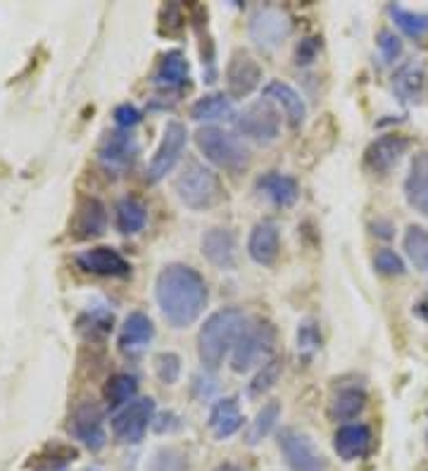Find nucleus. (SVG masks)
Here are the masks:
<instances>
[{"mask_svg": "<svg viewBox=\"0 0 428 471\" xmlns=\"http://www.w3.org/2000/svg\"><path fill=\"white\" fill-rule=\"evenodd\" d=\"M208 283L202 274L189 264H167L155 279V300L159 312L174 329L196 324L208 307Z\"/></svg>", "mask_w": 428, "mask_h": 471, "instance_id": "1", "label": "nucleus"}, {"mask_svg": "<svg viewBox=\"0 0 428 471\" xmlns=\"http://www.w3.org/2000/svg\"><path fill=\"white\" fill-rule=\"evenodd\" d=\"M245 326H248V319L239 307H224L209 314L198 331V357L202 367L209 372L219 369L229 353L236 348Z\"/></svg>", "mask_w": 428, "mask_h": 471, "instance_id": "2", "label": "nucleus"}, {"mask_svg": "<svg viewBox=\"0 0 428 471\" xmlns=\"http://www.w3.org/2000/svg\"><path fill=\"white\" fill-rule=\"evenodd\" d=\"M174 193L186 208L198 210V212L217 208L224 200V186H221L219 177L198 159H189L184 169L178 171L174 179Z\"/></svg>", "mask_w": 428, "mask_h": 471, "instance_id": "3", "label": "nucleus"}, {"mask_svg": "<svg viewBox=\"0 0 428 471\" xmlns=\"http://www.w3.org/2000/svg\"><path fill=\"white\" fill-rule=\"evenodd\" d=\"M196 146L205 159H209L214 167L224 171H239L248 169L250 165V150L240 141L239 136L227 131L221 127H200L196 131Z\"/></svg>", "mask_w": 428, "mask_h": 471, "instance_id": "4", "label": "nucleus"}, {"mask_svg": "<svg viewBox=\"0 0 428 471\" xmlns=\"http://www.w3.org/2000/svg\"><path fill=\"white\" fill-rule=\"evenodd\" d=\"M276 326L267 319H257L240 333L239 343L231 353V369L236 374L250 372L252 367H262V362L274 353Z\"/></svg>", "mask_w": 428, "mask_h": 471, "instance_id": "5", "label": "nucleus"}, {"mask_svg": "<svg viewBox=\"0 0 428 471\" xmlns=\"http://www.w3.org/2000/svg\"><path fill=\"white\" fill-rule=\"evenodd\" d=\"M236 131L260 146H270L281 134V110L270 98H260L243 108L233 119Z\"/></svg>", "mask_w": 428, "mask_h": 471, "instance_id": "6", "label": "nucleus"}, {"mask_svg": "<svg viewBox=\"0 0 428 471\" xmlns=\"http://www.w3.org/2000/svg\"><path fill=\"white\" fill-rule=\"evenodd\" d=\"M248 34L257 48L276 50L293 34V17L279 5L257 7L248 22Z\"/></svg>", "mask_w": 428, "mask_h": 471, "instance_id": "7", "label": "nucleus"}, {"mask_svg": "<svg viewBox=\"0 0 428 471\" xmlns=\"http://www.w3.org/2000/svg\"><path fill=\"white\" fill-rule=\"evenodd\" d=\"M186 141H189V131L186 124L171 119L167 122L165 131H162V141H159L158 150H155L150 165H148V184H159L167 174L174 171L178 165V159L186 150Z\"/></svg>", "mask_w": 428, "mask_h": 471, "instance_id": "8", "label": "nucleus"}, {"mask_svg": "<svg viewBox=\"0 0 428 471\" xmlns=\"http://www.w3.org/2000/svg\"><path fill=\"white\" fill-rule=\"evenodd\" d=\"M279 447L290 471H329L324 455L319 453L312 438L300 428H281Z\"/></svg>", "mask_w": 428, "mask_h": 471, "instance_id": "9", "label": "nucleus"}, {"mask_svg": "<svg viewBox=\"0 0 428 471\" xmlns=\"http://www.w3.org/2000/svg\"><path fill=\"white\" fill-rule=\"evenodd\" d=\"M155 422V400L141 398L128 403L127 407L112 416V434L124 445H138L146 435L148 426Z\"/></svg>", "mask_w": 428, "mask_h": 471, "instance_id": "10", "label": "nucleus"}, {"mask_svg": "<svg viewBox=\"0 0 428 471\" xmlns=\"http://www.w3.org/2000/svg\"><path fill=\"white\" fill-rule=\"evenodd\" d=\"M69 434L79 443H84L91 453L103 450L107 443V434H105V416L96 403H81L76 410L72 412L69 419Z\"/></svg>", "mask_w": 428, "mask_h": 471, "instance_id": "11", "label": "nucleus"}, {"mask_svg": "<svg viewBox=\"0 0 428 471\" xmlns=\"http://www.w3.org/2000/svg\"><path fill=\"white\" fill-rule=\"evenodd\" d=\"M227 88L229 98H248L257 86L262 84V67L260 62L245 53V50H236L227 62Z\"/></svg>", "mask_w": 428, "mask_h": 471, "instance_id": "12", "label": "nucleus"}, {"mask_svg": "<svg viewBox=\"0 0 428 471\" xmlns=\"http://www.w3.org/2000/svg\"><path fill=\"white\" fill-rule=\"evenodd\" d=\"M138 155V143L131 136L128 128H117L105 136L103 146H100V162L105 169L112 174H122V171L131 169Z\"/></svg>", "mask_w": 428, "mask_h": 471, "instance_id": "13", "label": "nucleus"}, {"mask_svg": "<svg viewBox=\"0 0 428 471\" xmlns=\"http://www.w3.org/2000/svg\"><path fill=\"white\" fill-rule=\"evenodd\" d=\"M76 264H79V270L88 271L93 276H105V279H127V276H131V264L124 260L122 252L107 248V245L79 252Z\"/></svg>", "mask_w": 428, "mask_h": 471, "instance_id": "14", "label": "nucleus"}, {"mask_svg": "<svg viewBox=\"0 0 428 471\" xmlns=\"http://www.w3.org/2000/svg\"><path fill=\"white\" fill-rule=\"evenodd\" d=\"M410 150V138L400 134H385L372 143L364 153V165L373 174H388Z\"/></svg>", "mask_w": 428, "mask_h": 471, "instance_id": "15", "label": "nucleus"}, {"mask_svg": "<svg viewBox=\"0 0 428 471\" xmlns=\"http://www.w3.org/2000/svg\"><path fill=\"white\" fill-rule=\"evenodd\" d=\"M107 229V210L98 198H81L72 217V236L76 241H88L103 236Z\"/></svg>", "mask_w": 428, "mask_h": 471, "instance_id": "16", "label": "nucleus"}, {"mask_svg": "<svg viewBox=\"0 0 428 471\" xmlns=\"http://www.w3.org/2000/svg\"><path fill=\"white\" fill-rule=\"evenodd\" d=\"M372 428L364 424H345L333 435V450L342 462H357L372 453Z\"/></svg>", "mask_w": 428, "mask_h": 471, "instance_id": "17", "label": "nucleus"}, {"mask_svg": "<svg viewBox=\"0 0 428 471\" xmlns=\"http://www.w3.org/2000/svg\"><path fill=\"white\" fill-rule=\"evenodd\" d=\"M202 257L217 270H233L236 267V239L233 233L224 227H212L202 236Z\"/></svg>", "mask_w": 428, "mask_h": 471, "instance_id": "18", "label": "nucleus"}, {"mask_svg": "<svg viewBox=\"0 0 428 471\" xmlns=\"http://www.w3.org/2000/svg\"><path fill=\"white\" fill-rule=\"evenodd\" d=\"M279 251H281L279 227L270 220L257 221L250 236H248V255H250L252 262L271 267L276 262V257H279Z\"/></svg>", "mask_w": 428, "mask_h": 471, "instance_id": "19", "label": "nucleus"}, {"mask_svg": "<svg viewBox=\"0 0 428 471\" xmlns=\"http://www.w3.org/2000/svg\"><path fill=\"white\" fill-rule=\"evenodd\" d=\"M264 98H270L271 103H276L286 115L288 124L293 128H300L307 119V103L305 98L295 91L293 86L286 84L281 79H274L264 86Z\"/></svg>", "mask_w": 428, "mask_h": 471, "instance_id": "20", "label": "nucleus"}, {"mask_svg": "<svg viewBox=\"0 0 428 471\" xmlns=\"http://www.w3.org/2000/svg\"><path fill=\"white\" fill-rule=\"evenodd\" d=\"M404 198L410 208L428 220V150L416 153L410 162V171L404 179Z\"/></svg>", "mask_w": 428, "mask_h": 471, "instance_id": "21", "label": "nucleus"}, {"mask_svg": "<svg viewBox=\"0 0 428 471\" xmlns=\"http://www.w3.org/2000/svg\"><path fill=\"white\" fill-rule=\"evenodd\" d=\"M255 189L262 193L276 208H293L300 198V186L293 177L281 174V171H264L257 177Z\"/></svg>", "mask_w": 428, "mask_h": 471, "instance_id": "22", "label": "nucleus"}, {"mask_svg": "<svg viewBox=\"0 0 428 471\" xmlns=\"http://www.w3.org/2000/svg\"><path fill=\"white\" fill-rule=\"evenodd\" d=\"M155 326L150 317L143 312H131L124 319L122 331H119V350L127 355H138L153 343Z\"/></svg>", "mask_w": 428, "mask_h": 471, "instance_id": "23", "label": "nucleus"}, {"mask_svg": "<svg viewBox=\"0 0 428 471\" xmlns=\"http://www.w3.org/2000/svg\"><path fill=\"white\" fill-rule=\"evenodd\" d=\"M243 412H240L239 398H221L214 403L209 412V431L217 441H227L233 434H239L243 428Z\"/></svg>", "mask_w": 428, "mask_h": 471, "instance_id": "24", "label": "nucleus"}, {"mask_svg": "<svg viewBox=\"0 0 428 471\" xmlns=\"http://www.w3.org/2000/svg\"><path fill=\"white\" fill-rule=\"evenodd\" d=\"M426 84V69L422 60H407L392 74V91L403 103H419Z\"/></svg>", "mask_w": 428, "mask_h": 471, "instance_id": "25", "label": "nucleus"}, {"mask_svg": "<svg viewBox=\"0 0 428 471\" xmlns=\"http://www.w3.org/2000/svg\"><path fill=\"white\" fill-rule=\"evenodd\" d=\"M190 119L205 122V127H212V122H233L236 119V108L231 98L224 93H208L193 103L190 108Z\"/></svg>", "mask_w": 428, "mask_h": 471, "instance_id": "26", "label": "nucleus"}, {"mask_svg": "<svg viewBox=\"0 0 428 471\" xmlns=\"http://www.w3.org/2000/svg\"><path fill=\"white\" fill-rule=\"evenodd\" d=\"M190 79V67L189 60L181 50H169L162 56L158 65V72H155V84L159 88H167V91H178L189 86Z\"/></svg>", "mask_w": 428, "mask_h": 471, "instance_id": "27", "label": "nucleus"}, {"mask_svg": "<svg viewBox=\"0 0 428 471\" xmlns=\"http://www.w3.org/2000/svg\"><path fill=\"white\" fill-rule=\"evenodd\" d=\"M193 29L198 34V46H200L202 69H205V81L214 84L217 81V53H214L212 34L208 29V10L202 5L193 7Z\"/></svg>", "mask_w": 428, "mask_h": 471, "instance_id": "28", "label": "nucleus"}, {"mask_svg": "<svg viewBox=\"0 0 428 471\" xmlns=\"http://www.w3.org/2000/svg\"><path fill=\"white\" fill-rule=\"evenodd\" d=\"M115 224L124 236L141 233L148 224V208L138 198H122L115 208Z\"/></svg>", "mask_w": 428, "mask_h": 471, "instance_id": "29", "label": "nucleus"}, {"mask_svg": "<svg viewBox=\"0 0 428 471\" xmlns=\"http://www.w3.org/2000/svg\"><path fill=\"white\" fill-rule=\"evenodd\" d=\"M279 416H281V403L279 400H271V403L264 404L262 410L255 415V419L248 424V428H245V443L248 445H260L276 428Z\"/></svg>", "mask_w": 428, "mask_h": 471, "instance_id": "30", "label": "nucleus"}, {"mask_svg": "<svg viewBox=\"0 0 428 471\" xmlns=\"http://www.w3.org/2000/svg\"><path fill=\"white\" fill-rule=\"evenodd\" d=\"M136 393H138V381L131 374H115L105 384L103 395L110 410H119V407H127L128 403H134Z\"/></svg>", "mask_w": 428, "mask_h": 471, "instance_id": "31", "label": "nucleus"}, {"mask_svg": "<svg viewBox=\"0 0 428 471\" xmlns=\"http://www.w3.org/2000/svg\"><path fill=\"white\" fill-rule=\"evenodd\" d=\"M403 248L410 257V262L414 264V270H419L422 274H428V229L419 227V224H412L404 231Z\"/></svg>", "mask_w": 428, "mask_h": 471, "instance_id": "32", "label": "nucleus"}, {"mask_svg": "<svg viewBox=\"0 0 428 471\" xmlns=\"http://www.w3.org/2000/svg\"><path fill=\"white\" fill-rule=\"evenodd\" d=\"M367 404V395L360 388H345L333 398V404H331V415L338 422H352L355 416L362 415Z\"/></svg>", "mask_w": 428, "mask_h": 471, "instance_id": "33", "label": "nucleus"}, {"mask_svg": "<svg viewBox=\"0 0 428 471\" xmlns=\"http://www.w3.org/2000/svg\"><path fill=\"white\" fill-rule=\"evenodd\" d=\"M388 13H391L392 22L410 38H423L428 34V13H416L403 5H391Z\"/></svg>", "mask_w": 428, "mask_h": 471, "instance_id": "34", "label": "nucleus"}, {"mask_svg": "<svg viewBox=\"0 0 428 471\" xmlns=\"http://www.w3.org/2000/svg\"><path fill=\"white\" fill-rule=\"evenodd\" d=\"M281 372L283 362L279 360V357H271L270 362H264L262 367H260V372L255 374V379L248 384V395H250V398H262L264 393H270L271 388H274L279 376H281Z\"/></svg>", "mask_w": 428, "mask_h": 471, "instance_id": "35", "label": "nucleus"}, {"mask_svg": "<svg viewBox=\"0 0 428 471\" xmlns=\"http://www.w3.org/2000/svg\"><path fill=\"white\" fill-rule=\"evenodd\" d=\"M148 471H189V459L177 447H159L148 462Z\"/></svg>", "mask_w": 428, "mask_h": 471, "instance_id": "36", "label": "nucleus"}, {"mask_svg": "<svg viewBox=\"0 0 428 471\" xmlns=\"http://www.w3.org/2000/svg\"><path fill=\"white\" fill-rule=\"evenodd\" d=\"M321 348V331L314 319H305L302 324L298 326V353L305 360H312L314 353H319Z\"/></svg>", "mask_w": 428, "mask_h": 471, "instance_id": "37", "label": "nucleus"}, {"mask_svg": "<svg viewBox=\"0 0 428 471\" xmlns=\"http://www.w3.org/2000/svg\"><path fill=\"white\" fill-rule=\"evenodd\" d=\"M155 376H158L162 384L174 385L181 379V357L177 353H159L153 360Z\"/></svg>", "mask_w": 428, "mask_h": 471, "instance_id": "38", "label": "nucleus"}, {"mask_svg": "<svg viewBox=\"0 0 428 471\" xmlns=\"http://www.w3.org/2000/svg\"><path fill=\"white\" fill-rule=\"evenodd\" d=\"M159 29L167 36H178L186 29V13L184 7L177 3H169L159 10Z\"/></svg>", "mask_w": 428, "mask_h": 471, "instance_id": "39", "label": "nucleus"}, {"mask_svg": "<svg viewBox=\"0 0 428 471\" xmlns=\"http://www.w3.org/2000/svg\"><path fill=\"white\" fill-rule=\"evenodd\" d=\"M112 322H115L112 312H107V310H93V312H86L79 319V329L86 331V333H91V336H105V333L112 331Z\"/></svg>", "mask_w": 428, "mask_h": 471, "instance_id": "40", "label": "nucleus"}, {"mask_svg": "<svg viewBox=\"0 0 428 471\" xmlns=\"http://www.w3.org/2000/svg\"><path fill=\"white\" fill-rule=\"evenodd\" d=\"M373 267L383 276H404V271H407L403 257L395 251H391V248H381V251L373 255Z\"/></svg>", "mask_w": 428, "mask_h": 471, "instance_id": "41", "label": "nucleus"}, {"mask_svg": "<svg viewBox=\"0 0 428 471\" xmlns=\"http://www.w3.org/2000/svg\"><path fill=\"white\" fill-rule=\"evenodd\" d=\"M376 46L381 50V57L385 62H395L400 56H403V41L395 36V31L391 29H381L379 36H376Z\"/></svg>", "mask_w": 428, "mask_h": 471, "instance_id": "42", "label": "nucleus"}, {"mask_svg": "<svg viewBox=\"0 0 428 471\" xmlns=\"http://www.w3.org/2000/svg\"><path fill=\"white\" fill-rule=\"evenodd\" d=\"M141 119H143V115H141V110L136 108V105L122 103V105H117V108H115V122L119 128L136 127V124L141 122Z\"/></svg>", "mask_w": 428, "mask_h": 471, "instance_id": "43", "label": "nucleus"}, {"mask_svg": "<svg viewBox=\"0 0 428 471\" xmlns=\"http://www.w3.org/2000/svg\"><path fill=\"white\" fill-rule=\"evenodd\" d=\"M319 53V38H302L298 46V53H295V57H298V65H310V62L317 57Z\"/></svg>", "mask_w": 428, "mask_h": 471, "instance_id": "44", "label": "nucleus"}, {"mask_svg": "<svg viewBox=\"0 0 428 471\" xmlns=\"http://www.w3.org/2000/svg\"><path fill=\"white\" fill-rule=\"evenodd\" d=\"M372 229H373V233H376V236H381V239H392V233H395V227H392L391 221H385V220L373 221Z\"/></svg>", "mask_w": 428, "mask_h": 471, "instance_id": "45", "label": "nucleus"}, {"mask_svg": "<svg viewBox=\"0 0 428 471\" xmlns=\"http://www.w3.org/2000/svg\"><path fill=\"white\" fill-rule=\"evenodd\" d=\"M414 314L419 319H423V322H428V291L422 295V300H419V302L414 305Z\"/></svg>", "mask_w": 428, "mask_h": 471, "instance_id": "46", "label": "nucleus"}, {"mask_svg": "<svg viewBox=\"0 0 428 471\" xmlns=\"http://www.w3.org/2000/svg\"><path fill=\"white\" fill-rule=\"evenodd\" d=\"M214 471H243V466L233 465V462H224V465H219Z\"/></svg>", "mask_w": 428, "mask_h": 471, "instance_id": "47", "label": "nucleus"}, {"mask_svg": "<svg viewBox=\"0 0 428 471\" xmlns=\"http://www.w3.org/2000/svg\"><path fill=\"white\" fill-rule=\"evenodd\" d=\"M86 471H100V469H86Z\"/></svg>", "mask_w": 428, "mask_h": 471, "instance_id": "48", "label": "nucleus"}]
</instances>
